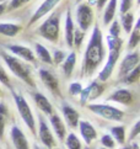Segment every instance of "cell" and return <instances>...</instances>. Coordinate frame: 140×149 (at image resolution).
<instances>
[{"instance_id": "obj_1", "label": "cell", "mask_w": 140, "mask_h": 149, "mask_svg": "<svg viewBox=\"0 0 140 149\" xmlns=\"http://www.w3.org/2000/svg\"><path fill=\"white\" fill-rule=\"evenodd\" d=\"M103 59H105V46H103V40H102V32L96 26L89 41L87 48L85 51V58L81 69L82 77L87 78L92 75L96 69L98 68V65L103 62Z\"/></svg>"}, {"instance_id": "obj_2", "label": "cell", "mask_w": 140, "mask_h": 149, "mask_svg": "<svg viewBox=\"0 0 140 149\" xmlns=\"http://www.w3.org/2000/svg\"><path fill=\"white\" fill-rule=\"evenodd\" d=\"M1 57L4 58L5 63H6L8 67L10 68V70H11L16 77L22 79V80L26 84H28L30 86H35V81H33V79H32V77H31V72H30L28 65H26L25 63H22L16 57L6 54L5 52L1 53Z\"/></svg>"}, {"instance_id": "obj_3", "label": "cell", "mask_w": 140, "mask_h": 149, "mask_svg": "<svg viewBox=\"0 0 140 149\" xmlns=\"http://www.w3.org/2000/svg\"><path fill=\"white\" fill-rule=\"evenodd\" d=\"M12 96H14L16 107H17V111L21 116V118L24 120L26 126H27L28 130L32 132V134L36 136V133H37L36 122H35V117H33V113H32V110L30 107L28 102L26 101V99L22 96V95L16 93V91H12Z\"/></svg>"}, {"instance_id": "obj_4", "label": "cell", "mask_w": 140, "mask_h": 149, "mask_svg": "<svg viewBox=\"0 0 140 149\" xmlns=\"http://www.w3.org/2000/svg\"><path fill=\"white\" fill-rule=\"evenodd\" d=\"M59 15L58 13L53 14L52 16L48 17L44 22H43L40 29H38V33L51 42H57L59 38Z\"/></svg>"}, {"instance_id": "obj_5", "label": "cell", "mask_w": 140, "mask_h": 149, "mask_svg": "<svg viewBox=\"0 0 140 149\" xmlns=\"http://www.w3.org/2000/svg\"><path fill=\"white\" fill-rule=\"evenodd\" d=\"M89 110L92 111L97 116H101L102 118L108 120V121H117L119 122L124 118V112L119 109H116L113 106L106 105V104H90Z\"/></svg>"}, {"instance_id": "obj_6", "label": "cell", "mask_w": 140, "mask_h": 149, "mask_svg": "<svg viewBox=\"0 0 140 149\" xmlns=\"http://www.w3.org/2000/svg\"><path fill=\"white\" fill-rule=\"evenodd\" d=\"M76 20L80 26V30H81L82 32H85L91 26V24H92V20H94L92 9L86 4L79 5V8L76 10Z\"/></svg>"}, {"instance_id": "obj_7", "label": "cell", "mask_w": 140, "mask_h": 149, "mask_svg": "<svg viewBox=\"0 0 140 149\" xmlns=\"http://www.w3.org/2000/svg\"><path fill=\"white\" fill-rule=\"evenodd\" d=\"M103 85H101L100 83L97 81H94V83H91L90 85L86 89H82L81 90V93H80V102H81L82 105L86 104V101L87 100H95V99H97L100 97L102 93H103Z\"/></svg>"}, {"instance_id": "obj_8", "label": "cell", "mask_w": 140, "mask_h": 149, "mask_svg": "<svg viewBox=\"0 0 140 149\" xmlns=\"http://www.w3.org/2000/svg\"><path fill=\"white\" fill-rule=\"evenodd\" d=\"M40 126H38V136H40V139L41 142L44 144L48 149H52L55 147V139L53 137L52 132L48 127L46 120L43 118L42 116H40Z\"/></svg>"}, {"instance_id": "obj_9", "label": "cell", "mask_w": 140, "mask_h": 149, "mask_svg": "<svg viewBox=\"0 0 140 149\" xmlns=\"http://www.w3.org/2000/svg\"><path fill=\"white\" fill-rule=\"evenodd\" d=\"M119 53L121 51H110V56H108V59L106 62V65L103 67V69L101 70L98 79L101 81H106L108 80V78L112 75V72L116 67V63L119 58Z\"/></svg>"}, {"instance_id": "obj_10", "label": "cell", "mask_w": 140, "mask_h": 149, "mask_svg": "<svg viewBox=\"0 0 140 149\" xmlns=\"http://www.w3.org/2000/svg\"><path fill=\"white\" fill-rule=\"evenodd\" d=\"M79 128L81 137L84 138V141L86 144H91L96 138H97V132H96L95 127L87 121H79Z\"/></svg>"}, {"instance_id": "obj_11", "label": "cell", "mask_w": 140, "mask_h": 149, "mask_svg": "<svg viewBox=\"0 0 140 149\" xmlns=\"http://www.w3.org/2000/svg\"><path fill=\"white\" fill-rule=\"evenodd\" d=\"M10 136H11V141L16 149H30L28 141L24 132L21 131L17 126H12L11 131H10Z\"/></svg>"}, {"instance_id": "obj_12", "label": "cell", "mask_w": 140, "mask_h": 149, "mask_svg": "<svg viewBox=\"0 0 140 149\" xmlns=\"http://www.w3.org/2000/svg\"><path fill=\"white\" fill-rule=\"evenodd\" d=\"M6 48L10 51V52H12L14 54H16L17 57L20 58H22L24 61L26 62H32V63H35V54H33V52H32L28 47H26V46H20V45H8L6 46Z\"/></svg>"}, {"instance_id": "obj_13", "label": "cell", "mask_w": 140, "mask_h": 149, "mask_svg": "<svg viewBox=\"0 0 140 149\" xmlns=\"http://www.w3.org/2000/svg\"><path fill=\"white\" fill-rule=\"evenodd\" d=\"M139 63V54L138 53H132V54L125 56V58L123 59L121 68H119V75L125 77L129 72H132L134 68L138 67Z\"/></svg>"}, {"instance_id": "obj_14", "label": "cell", "mask_w": 140, "mask_h": 149, "mask_svg": "<svg viewBox=\"0 0 140 149\" xmlns=\"http://www.w3.org/2000/svg\"><path fill=\"white\" fill-rule=\"evenodd\" d=\"M62 111H63V116H64V118H65L67 123L71 127V128H76L79 125V121H80V116H79L78 111L67 104L63 105Z\"/></svg>"}, {"instance_id": "obj_15", "label": "cell", "mask_w": 140, "mask_h": 149, "mask_svg": "<svg viewBox=\"0 0 140 149\" xmlns=\"http://www.w3.org/2000/svg\"><path fill=\"white\" fill-rule=\"evenodd\" d=\"M59 1H60V0H46V1L43 3L38 9H37V11L35 13V15H33V16H32V19L30 20V25L35 24L36 21H38L41 17H43L44 15H47L49 11H52V9L54 8Z\"/></svg>"}, {"instance_id": "obj_16", "label": "cell", "mask_w": 140, "mask_h": 149, "mask_svg": "<svg viewBox=\"0 0 140 149\" xmlns=\"http://www.w3.org/2000/svg\"><path fill=\"white\" fill-rule=\"evenodd\" d=\"M40 77L42 79V81L44 83V85L51 90L52 93H59V86H58V80L57 78L53 75L51 72H48L47 69H41L40 70Z\"/></svg>"}, {"instance_id": "obj_17", "label": "cell", "mask_w": 140, "mask_h": 149, "mask_svg": "<svg viewBox=\"0 0 140 149\" xmlns=\"http://www.w3.org/2000/svg\"><path fill=\"white\" fill-rule=\"evenodd\" d=\"M108 101H116V102L123 105H130L133 102V94L127 89H119L111 95Z\"/></svg>"}, {"instance_id": "obj_18", "label": "cell", "mask_w": 140, "mask_h": 149, "mask_svg": "<svg viewBox=\"0 0 140 149\" xmlns=\"http://www.w3.org/2000/svg\"><path fill=\"white\" fill-rule=\"evenodd\" d=\"M51 123H52V127H53V130H54L57 137L59 138V141L63 142L67 137V128H65V126H64L62 118L57 113H52L51 115Z\"/></svg>"}, {"instance_id": "obj_19", "label": "cell", "mask_w": 140, "mask_h": 149, "mask_svg": "<svg viewBox=\"0 0 140 149\" xmlns=\"http://www.w3.org/2000/svg\"><path fill=\"white\" fill-rule=\"evenodd\" d=\"M33 99H35V102L36 105L38 106V109L42 111L43 113L46 115H52L54 113V111H53V106L52 104L49 102V100H48L43 94H40V93H36L33 94Z\"/></svg>"}, {"instance_id": "obj_20", "label": "cell", "mask_w": 140, "mask_h": 149, "mask_svg": "<svg viewBox=\"0 0 140 149\" xmlns=\"http://www.w3.org/2000/svg\"><path fill=\"white\" fill-rule=\"evenodd\" d=\"M74 22L71 19V15H70V10H67V16H65V41L67 45L71 48L74 46Z\"/></svg>"}, {"instance_id": "obj_21", "label": "cell", "mask_w": 140, "mask_h": 149, "mask_svg": "<svg viewBox=\"0 0 140 149\" xmlns=\"http://www.w3.org/2000/svg\"><path fill=\"white\" fill-rule=\"evenodd\" d=\"M75 63H76V54H75V52H71L65 59H64V63L62 65L63 67V73H64V75H65V78H69L73 74Z\"/></svg>"}, {"instance_id": "obj_22", "label": "cell", "mask_w": 140, "mask_h": 149, "mask_svg": "<svg viewBox=\"0 0 140 149\" xmlns=\"http://www.w3.org/2000/svg\"><path fill=\"white\" fill-rule=\"evenodd\" d=\"M21 31V26L20 25H15V24H0V33L8 37H12L16 36Z\"/></svg>"}, {"instance_id": "obj_23", "label": "cell", "mask_w": 140, "mask_h": 149, "mask_svg": "<svg viewBox=\"0 0 140 149\" xmlns=\"http://www.w3.org/2000/svg\"><path fill=\"white\" fill-rule=\"evenodd\" d=\"M8 118H9V110L6 107V105L4 102H0V141L4 137L5 126L8 123Z\"/></svg>"}, {"instance_id": "obj_24", "label": "cell", "mask_w": 140, "mask_h": 149, "mask_svg": "<svg viewBox=\"0 0 140 149\" xmlns=\"http://www.w3.org/2000/svg\"><path fill=\"white\" fill-rule=\"evenodd\" d=\"M139 42H140V21H137L135 26H133V30L130 32V40H129L128 43L129 49L135 48Z\"/></svg>"}, {"instance_id": "obj_25", "label": "cell", "mask_w": 140, "mask_h": 149, "mask_svg": "<svg viewBox=\"0 0 140 149\" xmlns=\"http://www.w3.org/2000/svg\"><path fill=\"white\" fill-rule=\"evenodd\" d=\"M116 9H117V0H110V3L105 10V15H103V24L105 25H108L113 20L114 14H116Z\"/></svg>"}, {"instance_id": "obj_26", "label": "cell", "mask_w": 140, "mask_h": 149, "mask_svg": "<svg viewBox=\"0 0 140 149\" xmlns=\"http://www.w3.org/2000/svg\"><path fill=\"white\" fill-rule=\"evenodd\" d=\"M112 138L114 142L119 143V144H124L125 143V128L123 126H116L111 128Z\"/></svg>"}, {"instance_id": "obj_27", "label": "cell", "mask_w": 140, "mask_h": 149, "mask_svg": "<svg viewBox=\"0 0 140 149\" xmlns=\"http://www.w3.org/2000/svg\"><path fill=\"white\" fill-rule=\"evenodd\" d=\"M35 47H36L37 57H38L42 62L47 63V64H52V56H51V53L48 52V49L46 48V47L42 46L41 43H36Z\"/></svg>"}, {"instance_id": "obj_28", "label": "cell", "mask_w": 140, "mask_h": 149, "mask_svg": "<svg viewBox=\"0 0 140 149\" xmlns=\"http://www.w3.org/2000/svg\"><path fill=\"white\" fill-rule=\"evenodd\" d=\"M65 144L68 149H82L81 142L75 133H70L65 137Z\"/></svg>"}, {"instance_id": "obj_29", "label": "cell", "mask_w": 140, "mask_h": 149, "mask_svg": "<svg viewBox=\"0 0 140 149\" xmlns=\"http://www.w3.org/2000/svg\"><path fill=\"white\" fill-rule=\"evenodd\" d=\"M134 24V15L132 13H125L122 15V25L127 33H130Z\"/></svg>"}, {"instance_id": "obj_30", "label": "cell", "mask_w": 140, "mask_h": 149, "mask_svg": "<svg viewBox=\"0 0 140 149\" xmlns=\"http://www.w3.org/2000/svg\"><path fill=\"white\" fill-rule=\"evenodd\" d=\"M107 43H108V48L110 51H121L123 41L119 37H113V36H108L107 37Z\"/></svg>"}, {"instance_id": "obj_31", "label": "cell", "mask_w": 140, "mask_h": 149, "mask_svg": "<svg viewBox=\"0 0 140 149\" xmlns=\"http://www.w3.org/2000/svg\"><path fill=\"white\" fill-rule=\"evenodd\" d=\"M138 79H139V67H135L132 72H129L127 75L124 77V83L133 84V83L138 81Z\"/></svg>"}, {"instance_id": "obj_32", "label": "cell", "mask_w": 140, "mask_h": 149, "mask_svg": "<svg viewBox=\"0 0 140 149\" xmlns=\"http://www.w3.org/2000/svg\"><path fill=\"white\" fill-rule=\"evenodd\" d=\"M101 143H102V146H103L105 148H107V149H113L116 147V142L112 138L111 134H103V136H102Z\"/></svg>"}, {"instance_id": "obj_33", "label": "cell", "mask_w": 140, "mask_h": 149, "mask_svg": "<svg viewBox=\"0 0 140 149\" xmlns=\"http://www.w3.org/2000/svg\"><path fill=\"white\" fill-rule=\"evenodd\" d=\"M84 41V32L81 30H74V46L76 48H80Z\"/></svg>"}, {"instance_id": "obj_34", "label": "cell", "mask_w": 140, "mask_h": 149, "mask_svg": "<svg viewBox=\"0 0 140 149\" xmlns=\"http://www.w3.org/2000/svg\"><path fill=\"white\" fill-rule=\"evenodd\" d=\"M0 83H3L5 86H8L11 89V83H10V78L9 75L6 74V72L4 70V69L1 68V65H0Z\"/></svg>"}, {"instance_id": "obj_35", "label": "cell", "mask_w": 140, "mask_h": 149, "mask_svg": "<svg viewBox=\"0 0 140 149\" xmlns=\"http://www.w3.org/2000/svg\"><path fill=\"white\" fill-rule=\"evenodd\" d=\"M81 90H82V86H81V84H79V83H71L69 85V94L73 95V96L79 95L81 93Z\"/></svg>"}, {"instance_id": "obj_36", "label": "cell", "mask_w": 140, "mask_h": 149, "mask_svg": "<svg viewBox=\"0 0 140 149\" xmlns=\"http://www.w3.org/2000/svg\"><path fill=\"white\" fill-rule=\"evenodd\" d=\"M65 59V53L63 51H55L54 52V56L52 58V62L57 63V64H60V63Z\"/></svg>"}, {"instance_id": "obj_37", "label": "cell", "mask_w": 140, "mask_h": 149, "mask_svg": "<svg viewBox=\"0 0 140 149\" xmlns=\"http://www.w3.org/2000/svg\"><path fill=\"white\" fill-rule=\"evenodd\" d=\"M30 0H11L9 4V10H15L21 8L22 5H25L26 3H28Z\"/></svg>"}, {"instance_id": "obj_38", "label": "cell", "mask_w": 140, "mask_h": 149, "mask_svg": "<svg viewBox=\"0 0 140 149\" xmlns=\"http://www.w3.org/2000/svg\"><path fill=\"white\" fill-rule=\"evenodd\" d=\"M133 6V0H122V5H121V14H125L129 13V10Z\"/></svg>"}, {"instance_id": "obj_39", "label": "cell", "mask_w": 140, "mask_h": 149, "mask_svg": "<svg viewBox=\"0 0 140 149\" xmlns=\"http://www.w3.org/2000/svg\"><path fill=\"white\" fill-rule=\"evenodd\" d=\"M119 31H121L119 24H118V21H114L110 29V35L113 37H119Z\"/></svg>"}, {"instance_id": "obj_40", "label": "cell", "mask_w": 140, "mask_h": 149, "mask_svg": "<svg viewBox=\"0 0 140 149\" xmlns=\"http://www.w3.org/2000/svg\"><path fill=\"white\" fill-rule=\"evenodd\" d=\"M139 132H140V121H137V123L134 125L133 127V130L130 132V137H129V139L133 141L134 138H137L139 136Z\"/></svg>"}, {"instance_id": "obj_41", "label": "cell", "mask_w": 140, "mask_h": 149, "mask_svg": "<svg viewBox=\"0 0 140 149\" xmlns=\"http://www.w3.org/2000/svg\"><path fill=\"white\" fill-rule=\"evenodd\" d=\"M123 149H139V146H138V143H133V144H129Z\"/></svg>"}, {"instance_id": "obj_42", "label": "cell", "mask_w": 140, "mask_h": 149, "mask_svg": "<svg viewBox=\"0 0 140 149\" xmlns=\"http://www.w3.org/2000/svg\"><path fill=\"white\" fill-rule=\"evenodd\" d=\"M108 1V0H97V6L101 9V8H103L105 6V4Z\"/></svg>"}, {"instance_id": "obj_43", "label": "cell", "mask_w": 140, "mask_h": 149, "mask_svg": "<svg viewBox=\"0 0 140 149\" xmlns=\"http://www.w3.org/2000/svg\"><path fill=\"white\" fill-rule=\"evenodd\" d=\"M5 8H6V5H5L4 3H3V4H0V15H1V14L5 11Z\"/></svg>"}, {"instance_id": "obj_44", "label": "cell", "mask_w": 140, "mask_h": 149, "mask_svg": "<svg viewBox=\"0 0 140 149\" xmlns=\"http://www.w3.org/2000/svg\"><path fill=\"white\" fill-rule=\"evenodd\" d=\"M33 149H42V148H40L38 146H37V144H35V147H33Z\"/></svg>"}, {"instance_id": "obj_45", "label": "cell", "mask_w": 140, "mask_h": 149, "mask_svg": "<svg viewBox=\"0 0 140 149\" xmlns=\"http://www.w3.org/2000/svg\"><path fill=\"white\" fill-rule=\"evenodd\" d=\"M76 1H78V3H80V1H81V0H76Z\"/></svg>"}, {"instance_id": "obj_46", "label": "cell", "mask_w": 140, "mask_h": 149, "mask_svg": "<svg viewBox=\"0 0 140 149\" xmlns=\"http://www.w3.org/2000/svg\"><path fill=\"white\" fill-rule=\"evenodd\" d=\"M0 95H1V90H0Z\"/></svg>"}, {"instance_id": "obj_47", "label": "cell", "mask_w": 140, "mask_h": 149, "mask_svg": "<svg viewBox=\"0 0 140 149\" xmlns=\"http://www.w3.org/2000/svg\"><path fill=\"white\" fill-rule=\"evenodd\" d=\"M101 149H107V148H101Z\"/></svg>"}, {"instance_id": "obj_48", "label": "cell", "mask_w": 140, "mask_h": 149, "mask_svg": "<svg viewBox=\"0 0 140 149\" xmlns=\"http://www.w3.org/2000/svg\"><path fill=\"white\" fill-rule=\"evenodd\" d=\"M86 149H91V148H89V147H87V148H86Z\"/></svg>"}, {"instance_id": "obj_49", "label": "cell", "mask_w": 140, "mask_h": 149, "mask_svg": "<svg viewBox=\"0 0 140 149\" xmlns=\"http://www.w3.org/2000/svg\"><path fill=\"white\" fill-rule=\"evenodd\" d=\"M0 3H1V0H0Z\"/></svg>"}]
</instances>
